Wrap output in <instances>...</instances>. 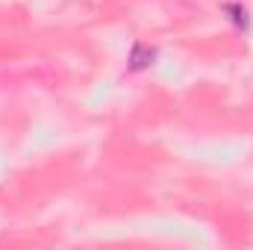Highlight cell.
Masks as SVG:
<instances>
[{
	"instance_id": "cell-1",
	"label": "cell",
	"mask_w": 253,
	"mask_h": 250,
	"mask_svg": "<svg viewBox=\"0 0 253 250\" xmlns=\"http://www.w3.org/2000/svg\"><path fill=\"white\" fill-rule=\"evenodd\" d=\"M153 62H156V50L144 42H135L132 50H129V59H126V71L138 74V71H147Z\"/></svg>"
},
{
	"instance_id": "cell-2",
	"label": "cell",
	"mask_w": 253,
	"mask_h": 250,
	"mask_svg": "<svg viewBox=\"0 0 253 250\" xmlns=\"http://www.w3.org/2000/svg\"><path fill=\"white\" fill-rule=\"evenodd\" d=\"M221 15H224L239 33H251V12H248L239 0H227V3H221Z\"/></svg>"
}]
</instances>
